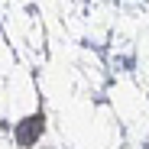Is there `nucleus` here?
Here are the masks:
<instances>
[{"label":"nucleus","instance_id":"1","mask_svg":"<svg viewBox=\"0 0 149 149\" xmlns=\"http://www.w3.org/2000/svg\"><path fill=\"white\" fill-rule=\"evenodd\" d=\"M39 133H42V117H29V120H26V123H23V127L16 130V139H19L23 146H29Z\"/></svg>","mask_w":149,"mask_h":149}]
</instances>
